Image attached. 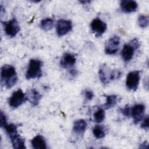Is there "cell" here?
I'll return each instance as SVG.
<instances>
[{"mask_svg":"<svg viewBox=\"0 0 149 149\" xmlns=\"http://www.w3.org/2000/svg\"><path fill=\"white\" fill-rule=\"evenodd\" d=\"M18 80L15 68L10 65H4L1 69V83L2 86L10 89Z\"/></svg>","mask_w":149,"mask_h":149,"instance_id":"obj_1","label":"cell"},{"mask_svg":"<svg viewBox=\"0 0 149 149\" xmlns=\"http://www.w3.org/2000/svg\"><path fill=\"white\" fill-rule=\"evenodd\" d=\"M121 75L122 72L120 70H112L105 65H102L98 70L99 78L104 84H107L111 81L119 79Z\"/></svg>","mask_w":149,"mask_h":149,"instance_id":"obj_2","label":"cell"},{"mask_svg":"<svg viewBox=\"0 0 149 149\" xmlns=\"http://www.w3.org/2000/svg\"><path fill=\"white\" fill-rule=\"evenodd\" d=\"M42 62L40 59H31L30 60L26 72V78L27 80L38 79L42 75L41 67Z\"/></svg>","mask_w":149,"mask_h":149,"instance_id":"obj_3","label":"cell"},{"mask_svg":"<svg viewBox=\"0 0 149 149\" xmlns=\"http://www.w3.org/2000/svg\"><path fill=\"white\" fill-rule=\"evenodd\" d=\"M139 47L140 44L136 38H134L129 43L125 44L120 52L123 60L125 62H129L130 61L134 55V51Z\"/></svg>","mask_w":149,"mask_h":149,"instance_id":"obj_4","label":"cell"},{"mask_svg":"<svg viewBox=\"0 0 149 149\" xmlns=\"http://www.w3.org/2000/svg\"><path fill=\"white\" fill-rule=\"evenodd\" d=\"M27 98L26 94H24L21 89L14 91L9 98V105L12 108H17L24 104Z\"/></svg>","mask_w":149,"mask_h":149,"instance_id":"obj_5","label":"cell"},{"mask_svg":"<svg viewBox=\"0 0 149 149\" xmlns=\"http://www.w3.org/2000/svg\"><path fill=\"white\" fill-rule=\"evenodd\" d=\"M140 79V72L134 70L128 73L126 79V86L129 90L136 91L138 88Z\"/></svg>","mask_w":149,"mask_h":149,"instance_id":"obj_6","label":"cell"},{"mask_svg":"<svg viewBox=\"0 0 149 149\" xmlns=\"http://www.w3.org/2000/svg\"><path fill=\"white\" fill-rule=\"evenodd\" d=\"M3 29L6 34L11 38L14 37L20 31V26L15 19H13L8 22H2Z\"/></svg>","mask_w":149,"mask_h":149,"instance_id":"obj_7","label":"cell"},{"mask_svg":"<svg viewBox=\"0 0 149 149\" xmlns=\"http://www.w3.org/2000/svg\"><path fill=\"white\" fill-rule=\"evenodd\" d=\"M92 32L96 37H101L107 30V24L100 18H95L92 20L90 24Z\"/></svg>","mask_w":149,"mask_h":149,"instance_id":"obj_8","label":"cell"},{"mask_svg":"<svg viewBox=\"0 0 149 149\" xmlns=\"http://www.w3.org/2000/svg\"><path fill=\"white\" fill-rule=\"evenodd\" d=\"M120 44V37L115 35L109 38L105 45V52L107 55H113L118 51Z\"/></svg>","mask_w":149,"mask_h":149,"instance_id":"obj_9","label":"cell"},{"mask_svg":"<svg viewBox=\"0 0 149 149\" xmlns=\"http://www.w3.org/2000/svg\"><path fill=\"white\" fill-rule=\"evenodd\" d=\"M72 29V23L69 20L60 19L59 20L56 25V34L59 37H62L69 32Z\"/></svg>","mask_w":149,"mask_h":149,"instance_id":"obj_10","label":"cell"},{"mask_svg":"<svg viewBox=\"0 0 149 149\" xmlns=\"http://www.w3.org/2000/svg\"><path fill=\"white\" fill-rule=\"evenodd\" d=\"M145 106L141 104H136L130 108V116L133 118L135 124L139 123L144 118Z\"/></svg>","mask_w":149,"mask_h":149,"instance_id":"obj_11","label":"cell"},{"mask_svg":"<svg viewBox=\"0 0 149 149\" xmlns=\"http://www.w3.org/2000/svg\"><path fill=\"white\" fill-rule=\"evenodd\" d=\"M76 62V56L70 53H65L60 61V65L63 69H69L74 65Z\"/></svg>","mask_w":149,"mask_h":149,"instance_id":"obj_12","label":"cell"},{"mask_svg":"<svg viewBox=\"0 0 149 149\" xmlns=\"http://www.w3.org/2000/svg\"><path fill=\"white\" fill-rule=\"evenodd\" d=\"M120 6L122 10L125 13H131L136 11L138 8L137 3L133 0L121 1Z\"/></svg>","mask_w":149,"mask_h":149,"instance_id":"obj_13","label":"cell"},{"mask_svg":"<svg viewBox=\"0 0 149 149\" xmlns=\"http://www.w3.org/2000/svg\"><path fill=\"white\" fill-rule=\"evenodd\" d=\"M87 122L84 119H78L74 121L73 126V132L77 136L83 135L87 128Z\"/></svg>","mask_w":149,"mask_h":149,"instance_id":"obj_14","label":"cell"},{"mask_svg":"<svg viewBox=\"0 0 149 149\" xmlns=\"http://www.w3.org/2000/svg\"><path fill=\"white\" fill-rule=\"evenodd\" d=\"M26 94L27 100L32 106L37 105L42 97V95L34 88L29 90L27 93Z\"/></svg>","mask_w":149,"mask_h":149,"instance_id":"obj_15","label":"cell"},{"mask_svg":"<svg viewBox=\"0 0 149 149\" xmlns=\"http://www.w3.org/2000/svg\"><path fill=\"white\" fill-rule=\"evenodd\" d=\"M31 144L34 149H45L47 144L45 139L41 135H37L33 138L31 141Z\"/></svg>","mask_w":149,"mask_h":149,"instance_id":"obj_16","label":"cell"},{"mask_svg":"<svg viewBox=\"0 0 149 149\" xmlns=\"http://www.w3.org/2000/svg\"><path fill=\"white\" fill-rule=\"evenodd\" d=\"M10 139L12 144L13 146V147L14 148H16V149L26 148L24 140L19 135V134H17V135L15 136L14 137H13Z\"/></svg>","mask_w":149,"mask_h":149,"instance_id":"obj_17","label":"cell"},{"mask_svg":"<svg viewBox=\"0 0 149 149\" xmlns=\"http://www.w3.org/2000/svg\"><path fill=\"white\" fill-rule=\"evenodd\" d=\"M119 101V98L116 95H109L106 96V102L103 105L104 109H108L115 107Z\"/></svg>","mask_w":149,"mask_h":149,"instance_id":"obj_18","label":"cell"},{"mask_svg":"<svg viewBox=\"0 0 149 149\" xmlns=\"http://www.w3.org/2000/svg\"><path fill=\"white\" fill-rule=\"evenodd\" d=\"M54 26V20L52 18H45L40 22V27L45 31L50 30Z\"/></svg>","mask_w":149,"mask_h":149,"instance_id":"obj_19","label":"cell"},{"mask_svg":"<svg viewBox=\"0 0 149 149\" xmlns=\"http://www.w3.org/2000/svg\"><path fill=\"white\" fill-rule=\"evenodd\" d=\"M3 129L5 130L7 135L10 139L19 134L17 132V126L15 124H7Z\"/></svg>","mask_w":149,"mask_h":149,"instance_id":"obj_20","label":"cell"},{"mask_svg":"<svg viewBox=\"0 0 149 149\" xmlns=\"http://www.w3.org/2000/svg\"><path fill=\"white\" fill-rule=\"evenodd\" d=\"M93 133L97 139H101L105 136V130L102 125H95L93 129Z\"/></svg>","mask_w":149,"mask_h":149,"instance_id":"obj_21","label":"cell"},{"mask_svg":"<svg viewBox=\"0 0 149 149\" xmlns=\"http://www.w3.org/2000/svg\"><path fill=\"white\" fill-rule=\"evenodd\" d=\"M105 116L104 109L100 108L94 113V120L97 123H101L105 119Z\"/></svg>","mask_w":149,"mask_h":149,"instance_id":"obj_22","label":"cell"},{"mask_svg":"<svg viewBox=\"0 0 149 149\" xmlns=\"http://www.w3.org/2000/svg\"><path fill=\"white\" fill-rule=\"evenodd\" d=\"M137 23L139 26L141 28H146L148 26L149 19L148 17L146 15H141L138 17Z\"/></svg>","mask_w":149,"mask_h":149,"instance_id":"obj_23","label":"cell"},{"mask_svg":"<svg viewBox=\"0 0 149 149\" xmlns=\"http://www.w3.org/2000/svg\"><path fill=\"white\" fill-rule=\"evenodd\" d=\"M7 125L6 123V118L5 113L2 111L1 112V116H0V125L2 128H4L5 126Z\"/></svg>","mask_w":149,"mask_h":149,"instance_id":"obj_24","label":"cell"},{"mask_svg":"<svg viewBox=\"0 0 149 149\" xmlns=\"http://www.w3.org/2000/svg\"><path fill=\"white\" fill-rule=\"evenodd\" d=\"M143 120L141 123V127L146 130H148V116L147 115L146 117L143 118Z\"/></svg>","mask_w":149,"mask_h":149,"instance_id":"obj_25","label":"cell"},{"mask_svg":"<svg viewBox=\"0 0 149 149\" xmlns=\"http://www.w3.org/2000/svg\"><path fill=\"white\" fill-rule=\"evenodd\" d=\"M120 112L125 116H130V107L129 105H126L123 108H122Z\"/></svg>","mask_w":149,"mask_h":149,"instance_id":"obj_26","label":"cell"},{"mask_svg":"<svg viewBox=\"0 0 149 149\" xmlns=\"http://www.w3.org/2000/svg\"><path fill=\"white\" fill-rule=\"evenodd\" d=\"M84 96H85V98L87 100L90 101L93 98L94 93L90 90H86L84 91Z\"/></svg>","mask_w":149,"mask_h":149,"instance_id":"obj_27","label":"cell"}]
</instances>
